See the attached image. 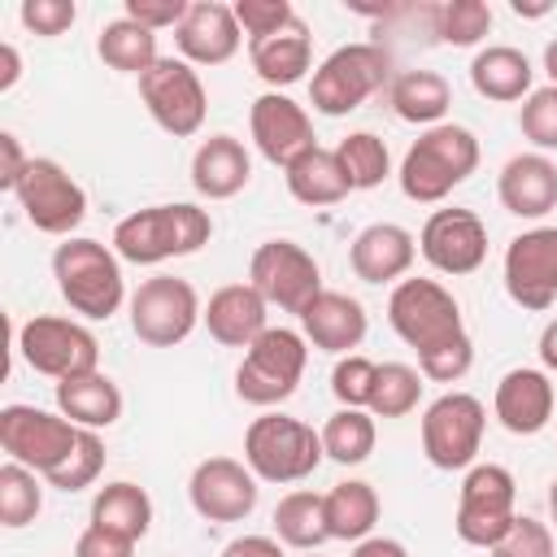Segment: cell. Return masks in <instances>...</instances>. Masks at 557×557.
<instances>
[{"instance_id": "6da1fadb", "label": "cell", "mask_w": 557, "mask_h": 557, "mask_svg": "<svg viewBox=\"0 0 557 557\" xmlns=\"http://www.w3.org/2000/svg\"><path fill=\"white\" fill-rule=\"evenodd\" d=\"M213 235V218L200 205L174 200V205H148L126 213L113 226V252L131 265H161L170 257H191L209 244Z\"/></svg>"}, {"instance_id": "7a4b0ae2", "label": "cell", "mask_w": 557, "mask_h": 557, "mask_svg": "<svg viewBox=\"0 0 557 557\" xmlns=\"http://www.w3.org/2000/svg\"><path fill=\"white\" fill-rule=\"evenodd\" d=\"M52 278L61 300L87 318V322H109L126 305V278H122V257L113 244L70 235L52 252Z\"/></svg>"}, {"instance_id": "3957f363", "label": "cell", "mask_w": 557, "mask_h": 557, "mask_svg": "<svg viewBox=\"0 0 557 557\" xmlns=\"http://www.w3.org/2000/svg\"><path fill=\"white\" fill-rule=\"evenodd\" d=\"M474 170H479V139H474V131L457 126V122H440V126H426L409 144L396 178H400V191L413 205H440Z\"/></svg>"}, {"instance_id": "277c9868", "label": "cell", "mask_w": 557, "mask_h": 557, "mask_svg": "<svg viewBox=\"0 0 557 557\" xmlns=\"http://www.w3.org/2000/svg\"><path fill=\"white\" fill-rule=\"evenodd\" d=\"M305 366H309V339L292 326H270L244 348L235 366V396L244 405L274 409L287 396H296Z\"/></svg>"}, {"instance_id": "5b68a950", "label": "cell", "mask_w": 557, "mask_h": 557, "mask_svg": "<svg viewBox=\"0 0 557 557\" xmlns=\"http://www.w3.org/2000/svg\"><path fill=\"white\" fill-rule=\"evenodd\" d=\"M244 461L261 483H300L326 461L322 431L292 413H261L244 431Z\"/></svg>"}, {"instance_id": "8992f818", "label": "cell", "mask_w": 557, "mask_h": 557, "mask_svg": "<svg viewBox=\"0 0 557 557\" xmlns=\"http://www.w3.org/2000/svg\"><path fill=\"white\" fill-rule=\"evenodd\" d=\"M392 52L379 44H344L322 57L309 78V104L326 117H344L361 109L374 91L392 87Z\"/></svg>"}, {"instance_id": "52a82bcc", "label": "cell", "mask_w": 557, "mask_h": 557, "mask_svg": "<svg viewBox=\"0 0 557 557\" xmlns=\"http://www.w3.org/2000/svg\"><path fill=\"white\" fill-rule=\"evenodd\" d=\"M387 322L418 357L466 335L461 305L440 278H400L387 296Z\"/></svg>"}, {"instance_id": "ba28073f", "label": "cell", "mask_w": 557, "mask_h": 557, "mask_svg": "<svg viewBox=\"0 0 557 557\" xmlns=\"http://www.w3.org/2000/svg\"><path fill=\"white\" fill-rule=\"evenodd\" d=\"M518 518V483L496 461H474L457 487L453 531L470 548H492Z\"/></svg>"}, {"instance_id": "9c48e42d", "label": "cell", "mask_w": 557, "mask_h": 557, "mask_svg": "<svg viewBox=\"0 0 557 557\" xmlns=\"http://www.w3.org/2000/svg\"><path fill=\"white\" fill-rule=\"evenodd\" d=\"M126 313H131V331L139 344L148 348H174L183 344L200 318H205V305H200V292L178 278V274H152L144 278L131 300H126Z\"/></svg>"}, {"instance_id": "30bf717a", "label": "cell", "mask_w": 557, "mask_h": 557, "mask_svg": "<svg viewBox=\"0 0 557 557\" xmlns=\"http://www.w3.org/2000/svg\"><path fill=\"white\" fill-rule=\"evenodd\" d=\"M17 352L35 374L52 383L100 370V339L78 318H57V313L26 318L17 326Z\"/></svg>"}, {"instance_id": "8fae6325", "label": "cell", "mask_w": 557, "mask_h": 557, "mask_svg": "<svg viewBox=\"0 0 557 557\" xmlns=\"http://www.w3.org/2000/svg\"><path fill=\"white\" fill-rule=\"evenodd\" d=\"M487 409L470 392H444L422 409V457L435 470H470L483 448Z\"/></svg>"}, {"instance_id": "7c38bea8", "label": "cell", "mask_w": 557, "mask_h": 557, "mask_svg": "<svg viewBox=\"0 0 557 557\" xmlns=\"http://www.w3.org/2000/svg\"><path fill=\"white\" fill-rule=\"evenodd\" d=\"M13 200L22 209V218L44 231V235H61L70 239L74 226L87 218V191L83 183L52 157H30L22 183L13 187Z\"/></svg>"}, {"instance_id": "4fadbf2b", "label": "cell", "mask_w": 557, "mask_h": 557, "mask_svg": "<svg viewBox=\"0 0 557 557\" xmlns=\"http://www.w3.org/2000/svg\"><path fill=\"white\" fill-rule=\"evenodd\" d=\"M248 283L261 292L270 309L300 318V309L322 292V265L296 239H265L248 257Z\"/></svg>"}, {"instance_id": "5bb4252c", "label": "cell", "mask_w": 557, "mask_h": 557, "mask_svg": "<svg viewBox=\"0 0 557 557\" xmlns=\"http://www.w3.org/2000/svg\"><path fill=\"white\" fill-rule=\"evenodd\" d=\"M139 100H144L148 117L174 139H191L205 126V113H209L205 83H200L196 65H187L183 57H161L139 78Z\"/></svg>"}, {"instance_id": "9a60e30c", "label": "cell", "mask_w": 557, "mask_h": 557, "mask_svg": "<svg viewBox=\"0 0 557 557\" xmlns=\"http://www.w3.org/2000/svg\"><path fill=\"white\" fill-rule=\"evenodd\" d=\"M78 431L65 413L39 409V405H4L0 409V448L9 461L30 466L35 474H52L78 444Z\"/></svg>"}, {"instance_id": "2e32d148", "label": "cell", "mask_w": 557, "mask_h": 557, "mask_svg": "<svg viewBox=\"0 0 557 557\" xmlns=\"http://www.w3.org/2000/svg\"><path fill=\"white\" fill-rule=\"evenodd\" d=\"M505 292L513 305L544 313L557 300V226H531L505 248Z\"/></svg>"}, {"instance_id": "e0dca14e", "label": "cell", "mask_w": 557, "mask_h": 557, "mask_svg": "<svg viewBox=\"0 0 557 557\" xmlns=\"http://www.w3.org/2000/svg\"><path fill=\"white\" fill-rule=\"evenodd\" d=\"M418 252L448 278L474 274L487 261V226L474 209H435L418 231Z\"/></svg>"}, {"instance_id": "ac0fdd59", "label": "cell", "mask_w": 557, "mask_h": 557, "mask_svg": "<svg viewBox=\"0 0 557 557\" xmlns=\"http://www.w3.org/2000/svg\"><path fill=\"white\" fill-rule=\"evenodd\" d=\"M261 479L248 470V461L235 457H205L196 461L187 479V500L205 522H244L257 509Z\"/></svg>"}, {"instance_id": "d6986e66", "label": "cell", "mask_w": 557, "mask_h": 557, "mask_svg": "<svg viewBox=\"0 0 557 557\" xmlns=\"http://www.w3.org/2000/svg\"><path fill=\"white\" fill-rule=\"evenodd\" d=\"M248 131H252L257 152L278 170H287L309 148H318V135H313L305 104H296L287 91H261L248 109Z\"/></svg>"}, {"instance_id": "ffe728a7", "label": "cell", "mask_w": 557, "mask_h": 557, "mask_svg": "<svg viewBox=\"0 0 557 557\" xmlns=\"http://www.w3.org/2000/svg\"><path fill=\"white\" fill-rule=\"evenodd\" d=\"M492 413L509 435H540L557 413V392L548 370H535V366L505 370L492 396Z\"/></svg>"}, {"instance_id": "44dd1931", "label": "cell", "mask_w": 557, "mask_h": 557, "mask_svg": "<svg viewBox=\"0 0 557 557\" xmlns=\"http://www.w3.org/2000/svg\"><path fill=\"white\" fill-rule=\"evenodd\" d=\"M174 44H178V57L187 65H226L239 52L244 30H239L231 4H222V0H191L183 22L174 26Z\"/></svg>"}, {"instance_id": "7402d4cb", "label": "cell", "mask_w": 557, "mask_h": 557, "mask_svg": "<svg viewBox=\"0 0 557 557\" xmlns=\"http://www.w3.org/2000/svg\"><path fill=\"white\" fill-rule=\"evenodd\" d=\"M370 331V318H366V305L348 292H331L322 287L305 309H300V335L318 348V352H331V357H348L352 348H361Z\"/></svg>"}, {"instance_id": "603a6c76", "label": "cell", "mask_w": 557, "mask_h": 557, "mask_svg": "<svg viewBox=\"0 0 557 557\" xmlns=\"http://www.w3.org/2000/svg\"><path fill=\"white\" fill-rule=\"evenodd\" d=\"M496 196L505 213L540 222L557 209V161L544 152H518L496 174Z\"/></svg>"}, {"instance_id": "cb8c5ba5", "label": "cell", "mask_w": 557, "mask_h": 557, "mask_svg": "<svg viewBox=\"0 0 557 557\" xmlns=\"http://www.w3.org/2000/svg\"><path fill=\"white\" fill-rule=\"evenodd\" d=\"M418 257V239L413 231H405L400 222H370L366 231H357L352 248H348V265L361 283H400L413 270Z\"/></svg>"}, {"instance_id": "d4e9b609", "label": "cell", "mask_w": 557, "mask_h": 557, "mask_svg": "<svg viewBox=\"0 0 557 557\" xmlns=\"http://www.w3.org/2000/svg\"><path fill=\"white\" fill-rule=\"evenodd\" d=\"M270 305L252 283H226L205 300V331L222 348H248L261 331H270Z\"/></svg>"}, {"instance_id": "484cf974", "label": "cell", "mask_w": 557, "mask_h": 557, "mask_svg": "<svg viewBox=\"0 0 557 557\" xmlns=\"http://www.w3.org/2000/svg\"><path fill=\"white\" fill-rule=\"evenodd\" d=\"M248 178H252V157H248L244 139L218 131V135L196 144V152H191V187H196V196L231 200V196H239L248 187Z\"/></svg>"}, {"instance_id": "4316f807", "label": "cell", "mask_w": 557, "mask_h": 557, "mask_svg": "<svg viewBox=\"0 0 557 557\" xmlns=\"http://www.w3.org/2000/svg\"><path fill=\"white\" fill-rule=\"evenodd\" d=\"M57 396V413H65L74 426L83 431H109L117 418H122V387L104 374V370H91V374H74V379H61L52 387Z\"/></svg>"}, {"instance_id": "83f0119b", "label": "cell", "mask_w": 557, "mask_h": 557, "mask_svg": "<svg viewBox=\"0 0 557 557\" xmlns=\"http://www.w3.org/2000/svg\"><path fill=\"white\" fill-rule=\"evenodd\" d=\"M535 70H531V57L513 44H487L474 52L470 61V87L483 96V100H496V104H513V100H527L535 87Z\"/></svg>"}, {"instance_id": "f1b7e54d", "label": "cell", "mask_w": 557, "mask_h": 557, "mask_svg": "<svg viewBox=\"0 0 557 557\" xmlns=\"http://www.w3.org/2000/svg\"><path fill=\"white\" fill-rule=\"evenodd\" d=\"M248 61H252V74H257L261 83H270V91H283V87L300 83L305 70H309V61H313L309 26L296 17V22L283 26L278 35L248 44Z\"/></svg>"}, {"instance_id": "f546056e", "label": "cell", "mask_w": 557, "mask_h": 557, "mask_svg": "<svg viewBox=\"0 0 557 557\" xmlns=\"http://www.w3.org/2000/svg\"><path fill=\"white\" fill-rule=\"evenodd\" d=\"M387 104H392V113L400 122L426 131V126H440L444 122V113L453 104V87L435 70H400L392 78V87H387Z\"/></svg>"}, {"instance_id": "4dcf8cb0", "label": "cell", "mask_w": 557, "mask_h": 557, "mask_svg": "<svg viewBox=\"0 0 557 557\" xmlns=\"http://www.w3.org/2000/svg\"><path fill=\"white\" fill-rule=\"evenodd\" d=\"M283 178H287L292 200H300V205H309V209L339 205V200L352 191V183H348V174H344L335 148H322V144L309 148L300 161H292V165L283 170Z\"/></svg>"}, {"instance_id": "1f68e13d", "label": "cell", "mask_w": 557, "mask_h": 557, "mask_svg": "<svg viewBox=\"0 0 557 557\" xmlns=\"http://www.w3.org/2000/svg\"><path fill=\"white\" fill-rule=\"evenodd\" d=\"M322 500H326V531H331V540L361 544L366 535H374L379 513H383L374 483H366V479H344V483H335L331 492H322Z\"/></svg>"}, {"instance_id": "d6a6232c", "label": "cell", "mask_w": 557, "mask_h": 557, "mask_svg": "<svg viewBox=\"0 0 557 557\" xmlns=\"http://www.w3.org/2000/svg\"><path fill=\"white\" fill-rule=\"evenodd\" d=\"M96 52H100V61H104L109 70H117V74H135V78H144V74L161 61V52H157V30L131 22L126 13L100 26V35H96Z\"/></svg>"}, {"instance_id": "836d02e7", "label": "cell", "mask_w": 557, "mask_h": 557, "mask_svg": "<svg viewBox=\"0 0 557 557\" xmlns=\"http://www.w3.org/2000/svg\"><path fill=\"white\" fill-rule=\"evenodd\" d=\"M87 522H100V527H109L117 535H131L139 544L152 527V496L131 479H113L91 496Z\"/></svg>"}, {"instance_id": "e575fe53", "label": "cell", "mask_w": 557, "mask_h": 557, "mask_svg": "<svg viewBox=\"0 0 557 557\" xmlns=\"http://www.w3.org/2000/svg\"><path fill=\"white\" fill-rule=\"evenodd\" d=\"M274 535H278L287 548H296V553H318V548L331 540L322 492L296 487V492L278 496V505H274Z\"/></svg>"}, {"instance_id": "d590c367", "label": "cell", "mask_w": 557, "mask_h": 557, "mask_svg": "<svg viewBox=\"0 0 557 557\" xmlns=\"http://www.w3.org/2000/svg\"><path fill=\"white\" fill-rule=\"evenodd\" d=\"M374 440H379V426H374V413L370 409H335L326 418V426H322V453L335 466H361V461H370Z\"/></svg>"}, {"instance_id": "8d00e7d4", "label": "cell", "mask_w": 557, "mask_h": 557, "mask_svg": "<svg viewBox=\"0 0 557 557\" xmlns=\"http://www.w3.org/2000/svg\"><path fill=\"white\" fill-rule=\"evenodd\" d=\"M335 157L352 183V191H374L392 174V152L374 131H352L335 144Z\"/></svg>"}, {"instance_id": "74e56055", "label": "cell", "mask_w": 557, "mask_h": 557, "mask_svg": "<svg viewBox=\"0 0 557 557\" xmlns=\"http://www.w3.org/2000/svg\"><path fill=\"white\" fill-rule=\"evenodd\" d=\"M44 509V483L30 466L22 461H4L0 466V527L17 531V527H30Z\"/></svg>"}, {"instance_id": "f35d334b", "label": "cell", "mask_w": 557, "mask_h": 557, "mask_svg": "<svg viewBox=\"0 0 557 557\" xmlns=\"http://www.w3.org/2000/svg\"><path fill=\"white\" fill-rule=\"evenodd\" d=\"M422 370L418 366H405V361H383L379 366V383H374V400H370V413L374 418H405L418 409L422 400Z\"/></svg>"}, {"instance_id": "ab89813d", "label": "cell", "mask_w": 557, "mask_h": 557, "mask_svg": "<svg viewBox=\"0 0 557 557\" xmlns=\"http://www.w3.org/2000/svg\"><path fill=\"white\" fill-rule=\"evenodd\" d=\"M492 30V4L483 0H448L435 9V35L453 48H474Z\"/></svg>"}, {"instance_id": "60d3db41", "label": "cell", "mask_w": 557, "mask_h": 557, "mask_svg": "<svg viewBox=\"0 0 557 557\" xmlns=\"http://www.w3.org/2000/svg\"><path fill=\"white\" fill-rule=\"evenodd\" d=\"M104 440H100V431H78V444H74V453L48 474V487H57V492H83V487H91L96 479H100V470H104Z\"/></svg>"}, {"instance_id": "b9f144b4", "label": "cell", "mask_w": 557, "mask_h": 557, "mask_svg": "<svg viewBox=\"0 0 557 557\" xmlns=\"http://www.w3.org/2000/svg\"><path fill=\"white\" fill-rule=\"evenodd\" d=\"M374 383H379V361H370L361 352L339 357L331 370V396L339 400V409H370Z\"/></svg>"}, {"instance_id": "7bdbcfd3", "label": "cell", "mask_w": 557, "mask_h": 557, "mask_svg": "<svg viewBox=\"0 0 557 557\" xmlns=\"http://www.w3.org/2000/svg\"><path fill=\"white\" fill-rule=\"evenodd\" d=\"M518 131H522V139H531L535 144V152H557V87L548 83V87H535L527 100H522V109H518Z\"/></svg>"}, {"instance_id": "ee69618b", "label": "cell", "mask_w": 557, "mask_h": 557, "mask_svg": "<svg viewBox=\"0 0 557 557\" xmlns=\"http://www.w3.org/2000/svg\"><path fill=\"white\" fill-rule=\"evenodd\" d=\"M492 557H557V544H553V527L531 518V513H518L513 527L487 548Z\"/></svg>"}, {"instance_id": "f6af8a7d", "label": "cell", "mask_w": 557, "mask_h": 557, "mask_svg": "<svg viewBox=\"0 0 557 557\" xmlns=\"http://www.w3.org/2000/svg\"><path fill=\"white\" fill-rule=\"evenodd\" d=\"M231 9H235V22H239V30H244L248 44L270 39V35H278L283 26L296 22L292 0H235Z\"/></svg>"}, {"instance_id": "bcb514c9", "label": "cell", "mask_w": 557, "mask_h": 557, "mask_svg": "<svg viewBox=\"0 0 557 557\" xmlns=\"http://www.w3.org/2000/svg\"><path fill=\"white\" fill-rule=\"evenodd\" d=\"M17 17H22V26H26L30 35L57 39V35H65V30L78 22V4H74V0H22Z\"/></svg>"}, {"instance_id": "7dc6e473", "label": "cell", "mask_w": 557, "mask_h": 557, "mask_svg": "<svg viewBox=\"0 0 557 557\" xmlns=\"http://www.w3.org/2000/svg\"><path fill=\"white\" fill-rule=\"evenodd\" d=\"M74 557H135V540L131 535H117L100 522H87L74 540Z\"/></svg>"}, {"instance_id": "c3c4849f", "label": "cell", "mask_w": 557, "mask_h": 557, "mask_svg": "<svg viewBox=\"0 0 557 557\" xmlns=\"http://www.w3.org/2000/svg\"><path fill=\"white\" fill-rule=\"evenodd\" d=\"M122 13H126L131 22H139V26H148V30H170V26L183 22L187 0H126Z\"/></svg>"}, {"instance_id": "681fc988", "label": "cell", "mask_w": 557, "mask_h": 557, "mask_svg": "<svg viewBox=\"0 0 557 557\" xmlns=\"http://www.w3.org/2000/svg\"><path fill=\"white\" fill-rule=\"evenodd\" d=\"M26 165H30V157L22 152V139L13 131H0V187L13 191L26 174Z\"/></svg>"}, {"instance_id": "f907efd6", "label": "cell", "mask_w": 557, "mask_h": 557, "mask_svg": "<svg viewBox=\"0 0 557 557\" xmlns=\"http://www.w3.org/2000/svg\"><path fill=\"white\" fill-rule=\"evenodd\" d=\"M222 557H287V544L278 535H235Z\"/></svg>"}, {"instance_id": "816d5d0a", "label": "cell", "mask_w": 557, "mask_h": 557, "mask_svg": "<svg viewBox=\"0 0 557 557\" xmlns=\"http://www.w3.org/2000/svg\"><path fill=\"white\" fill-rule=\"evenodd\" d=\"M348 557H409V548L396 535H366L361 544H352Z\"/></svg>"}, {"instance_id": "f5cc1de1", "label": "cell", "mask_w": 557, "mask_h": 557, "mask_svg": "<svg viewBox=\"0 0 557 557\" xmlns=\"http://www.w3.org/2000/svg\"><path fill=\"white\" fill-rule=\"evenodd\" d=\"M17 78H22V57H17V48L4 39V44H0V91H13Z\"/></svg>"}, {"instance_id": "db71d44e", "label": "cell", "mask_w": 557, "mask_h": 557, "mask_svg": "<svg viewBox=\"0 0 557 557\" xmlns=\"http://www.w3.org/2000/svg\"><path fill=\"white\" fill-rule=\"evenodd\" d=\"M535 352H540L544 370H557V318H548V322H544V331H540V344H535Z\"/></svg>"}, {"instance_id": "11a10c76", "label": "cell", "mask_w": 557, "mask_h": 557, "mask_svg": "<svg viewBox=\"0 0 557 557\" xmlns=\"http://www.w3.org/2000/svg\"><path fill=\"white\" fill-rule=\"evenodd\" d=\"M544 74H548V83L557 87V39L544 44Z\"/></svg>"}, {"instance_id": "9f6ffc18", "label": "cell", "mask_w": 557, "mask_h": 557, "mask_svg": "<svg viewBox=\"0 0 557 557\" xmlns=\"http://www.w3.org/2000/svg\"><path fill=\"white\" fill-rule=\"evenodd\" d=\"M509 9H513V13H518V17H544V13H548V9H553V4H527V0H513V4H509Z\"/></svg>"}, {"instance_id": "6f0895ef", "label": "cell", "mask_w": 557, "mask_h": 557, "mask_svg": "<svg viewBox=\"0 0 557 557\" xmlns=\"http://www.w3.org/2000/svg\"><path fill=\"white\" fill-rule=\"evenodd\" d=\"M548 518H553V527H557V479L548 483Z\"/></svg>"}, {"instance_id": "680465c9", "label": "cell", "mask_w": 557, "mask_h": 557, "mask_svg": "<svg viewBox=\"0 0 557 557\" xmlns=\"http://www.w3.org/2000/svg\"><path fill=\"white\" fill-rule=\"evenodd\" d=\"M300 557H322V553H300Z\"/></svg>"}]
</instances>
